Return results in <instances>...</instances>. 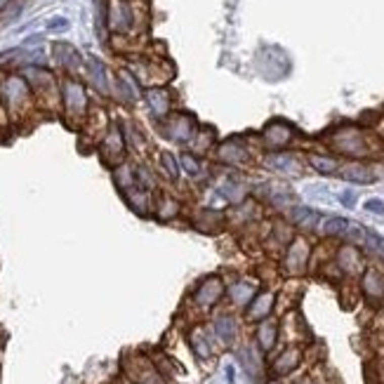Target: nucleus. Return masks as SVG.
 <instances>
[{
    "mask_svg": "<svg viewBox=\"0 0 384 384\" xmlns=\"http://www.w3.org/2000/svg\"><path fill=\"white\" fill-rule=\"evenodd\" d=\"M69 28V19L66 17H52L48 21V31H66Z\"/></svg>",
    "mask_w": 384,
    "mask_h": 384,
    "instance_id": "obj_13",
    "label": "nucleus"
},
{
    "mask_svg": "<svg viewBox=\"0 0 384 384\" xmlns=\"http://www.w3.org/2000/svg\"><path fill=\"white\" fill-rule=\"evenodd\" d=\"M344 179H349V182H356V184H372L375 182V172L370 167H365V165H349V167H344Z\"/></svg>",
    "mask_w": 384,
    "mask_h": 384,
    "instance_id": "obj_5",
    "label": "nucleus"
},
{
    "mask_svg": "<svg viewBox=\"0 0 384 384\" xmlns=\"http://www.w3.org/2000/svg\"><path fill=\"white\" fill-rule=\"evenodd\" d=\"M7 3H10V0H0V12H3V10L7 7Z\"/></svg>",
    "mask_w": 384,
    "mask_h": 384,
    "instance_id": "obj_17",
    "label": "nucleus"
},
{
    "mask_svg": "<svg viewBox=\"0 0 384 384\" xmlns=\"http://www.w3.org/2000/svg\"><path fill=\"white\" fill-rule=\"evenodd\" d=\"M64 104L71 113H82L85 106H88V97H85V90H82L80 82L76 80H66L64 82Z\"/></svg>",
    "mask_w": 384,
    "mask_h": 384,
    "instance_id": "obj_2",
    "label": "nucleus"
},
{
    "mask_svg": "<svg viewBox=\"0 0 384 384\" xmlns=\"http://www.w3.org/2000/svg\"><path fill=\"white\" fill-rule=\"evenodd\" d=\"M88 76L97 90L109 92V73H106V66L97 57H88Z\"/></svg>",
    "mask_w": 384,
    "mask_h": 384,
    "instance_id": "obj_4",
    "label": "nucleus"
},
{
    "mask_svg": "<svg viewBox=\"0 0 384 384\" xmlns=\"http://www.w3.org/2000/svg\"><path fill=\"white\" fill-rule=\"evenodd\" d=\"M179 165H182V167H184L189 175H193V177H196V175L200 172L198 160H196L193 156H189V153H182V156H179Z\"/></svg>",
    "mask_w": 384,
    "mask_h": 384,
    "instance_id": "obj_10",
    "label": "nucleus"
},
{
    "mask_svg": "<svg viewBox=\"0 0 384 384\" xmlns=\"http://www.w3.org/2000/svg\"><path fill=\"white\" fill-rule=\"evenodd\" d=\"M144 99L149 104V111H151L156 118L165 116L167 109H170V92L165 88H151L144 92Z\"/></svg>",
    "mask_w": 384,
    "mask_h": 384,
    "instance_id": "obj_3",
    "label": "nucleus"
},
{
    "mask_svg": "<svg viewBox=\"0 0 384 384\" xmlns=\"http://www.w3.org/2000/svg\"><path fill=\"white\" fill-rule=\"evenodd\" d=\"M323 231L328 233V236H339V233H347V231H349V222L342 220V217H330V220H325V227H323Z\"/></svg>",
    "mask_w": 384,
    "mask_h": 384,
    "instance_id": "obj_7",
    "label": "nucleus"
},
{
    "mask_svg": "<svg viewBox=\"0 0 384 384\" xmlns=\"http://www.w3.org/2000/svg\"><path fill=\"white\" fill-rule=\"evenodd\" d=\"M365 210H370V212H384V203L377 198H372L365 203Z\"/></svg>",
    "mask_w": 384,
    "mask_h": 384,
    "instance_id": "obj_15",
    "label": "nucleus"
},
{
    "mask_svg": "<svg viewBox=\"0 0 384 384\" xmlns=\"http://www.w3.org/2000/svg\"><path fill=\"white\" fill-rule=\"evenodd\" d=\"M217 330H220V335L224 342H231L233 339V321L231 318H220L217 321Z\"/></svg>",
    "mask_w": 384,
    "mask_h": 384,
    "instance_id": "obj_11",
    "label": "nucleus"
},
{
    "mask_svg": "<svg viewBox=\"0 0 384 384\" xmlns=\"http://www.w3.org/2000/svg\"><path fill=\"white\" fill-rule=\"evenodd\" d=\"M106 26L113 33H130L135 28V10L127 0H106Z\"/></svg>",
    "mask_w": 384,
    "mask_h": 384,
    "instance_id": "obj_1",
    "label": "nucleus"
},
{
    "mask_svg": "<svg viewBox=\"0 0 384 384\" xmlns=\"http://www.w3.org/2000/svg\"><path fill=\"white\" fill-rule=\"evenodd\" d=\"M55 57L59 59V64L62 66H66V69H78L80 66V55H78L76 50L71 48V45H66V42H59V45H55Z\"/></svg>",
    "mask_w": 384,
    "mask_h": 384,
    "instance_id": "obj_6",
    "label": "nucleus"
},
{
    "mask_svg": "<svg viewBox=\"0 0 384 384\" xmlns=\"http://www.w3.org/2000/svg\"><path fill=\"white\" fill-rule=\"evenodd\" d=\"M311 165H314L318 172H335V170H337V163L332 160V158L314 156V158H311Z\"/></svg>",
    "mask_w": 384,
    "mask_h": 384,
    "instance_id": "obj_9",
    "label": "nucleus"
},
{
    "mask_svg": "<svg viewBox=\"0 0 384 384\" xmlns=\"http://www.w3.org/2000/svg\"><path fill=\"white\" fill-rule=\"evenodd\" d=\"M160 165H165V170H167L170 177H177V165H175L172 153H160Z\"/></svg>",
    "mask_w": 384,
    "mask_h": 384,
    "instance_id": "obj_12",
    "label": "nucleus"
},
{
    "mask_svg": "<svg viewBox=\"0 0 384 384\" xmlns=\"http://www.w3.org/2000/svg\"><path fill=\"white\" fill-rule=\"evenodd\" d=\"M227 379H229V382H233V368H231V365L227 368Z\"/></svg>",
    "mask_w": 384,
    "mask_h": 384,
    "instance_id": "obj_16",
    "label": "nucleus"
},
{
    "mask_svg": "<svg viewBox=\"0 0 384 384\" xmlns=\"http://www.w3.org/2000/svg\"><path fill=\"white\" fill-rule=\"evenodd\" d=\"M339 200H342L344 207H354L356 205V193L354 191H342L339 193Z\"/></svg>",
    "mask_w": 384,
    "mask_h": 384,
    "instance_id": "obj_14",
    "label": "nucleus"
},
{
    "mask_svg": "<svg viewBox=\"0 0 384 384\" xmlns=\"http://www.w3.org/2000/svg\"><path fill=\"white\" fill-rule=\"evenodd\" d=\"M316 217H318V215H316L314 210H309V207H295V210H292V220H295L297 224H311V220L316 222Z\"/></svg>",
    "mask_w": 384,
    "mask_h": 384,
    "instance_id": "obj_8",
    "label": "nucleus"
}]
</instances>
